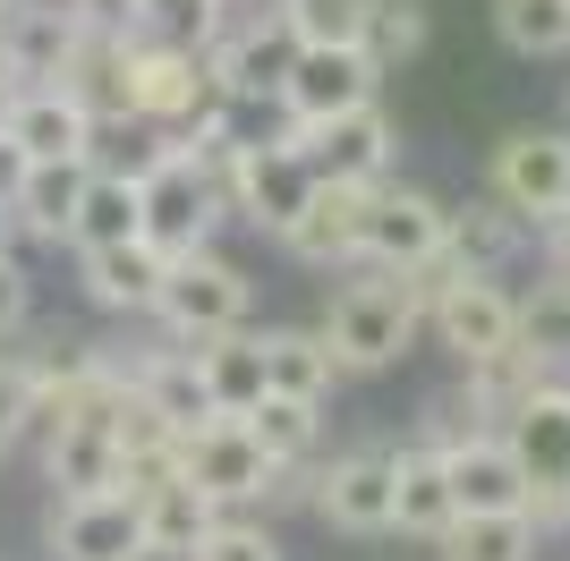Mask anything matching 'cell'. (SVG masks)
Masks as SVG:
<instances>
[{
	"mask_svg": "<svg viewBox=\"0 0 570 561\" xmlns=\"http://www.w3.org/2000/svg\"><path fill=\"white\" fill-rule=\"evenodd\" d=\"M315 332L341 357V374H392L426 332V289L417 273H392V264H341V289Z\"/></svg>",
	"mask_w": 570,
	"mask_h": 561,
	"instance_id": "obj_1",
	"label": "cell"
},
{
	"mask_svg": "<svg viewBox=\"0 0 570 561\" xmlns=\"http://www.w3.org/2000/svg\"><path fill=\"white\" fill-rule=\"evenodd\" d=\"M511 460L528 476V519H537V537H562L570 528V383H537V392L494 425Z\"/></svg>",
	"mask_w": 570,
	"mask_h": 561,
	"instance_id": "obj_2",
	"label": "cell"
},
{
	"mask_svg": "<svg viewBox=\"0 0 570 561\" xmlns=\"http://www.w3.org/2000/svg\"><path fill=\"white\" fill-rule=\"evenodd\" d=\"M222 222H230V213H222V187H214V170H205V154L163 145V154L137 170V238H154L163 256L214 247Z\"/></svg>",
	"mask_w": 570,
	"mask_h": 561,
	"instance_id": "obj_3",
	"label": "cell"
},
{
	"mask_svg": "<svg viewBox=\"0 0 570 561\" xmlns=\"http://www.w3.org/2000/svg\"><path fill=\"white\" fill-rule=\"evenodd\" d=\"M256 306V280L238 273L214 247H188V256L163 264V289H154V324L170 341H214V332H238Z\"/></svg>",
	"mask_w": 570,
	"mask_h": 561,
	"instance_id": "obj_4",
	"label": "cell"
},
{
	"mask_svg": "<svg viewBox=\"0 0 570 561\" xmlns=\"http://www.w3.org/2000/svg\"><path fill=\"white\" fill-rule=\"evenodd\" d=\"M273 137H282L315 179H357V187L392 179V154H401V128L383 119V102H357V111H333V119H282Z\"/></svg>",
	"mask_w": 570,
	"mask_h": 561,
	"instance_id": "obj_5",
	"label": "cell"
},
{
	"mask_svg": "<svg viewBox=\"0 0 570 561\" xmlns=\"http://www.w3.org/2000/svg\"><path fill=\"white\" fill-rule=\"evenodd\" d=\"M179 476L196 493H214L222 511H247V502H273L282 468L264 460V443L247 434V417H205L196 434H179Z\"/></svg>",
	"mask_w": 570,
	"mask_h": 561,
	"instance_id": "obj_6",
	"label": "cell"
},
{
	"mask_svg": "<svg viewBox=\"0 0 570 561\" xmlns=\"http://www.w3.org/2000/svg\"><path fill=\"white\" fill-rule=\"evenodd\" d=\"M485 187L520 213L528 230L553 222V213H570V128H511V137L494 145Z\"/></svg>",
	"mask_w": 570,
	"mask_h": 561,
	"instance_id": "obj_7",
	"label": "cell"
},
{
	"mask_svg": "<svg viewBox=\"0 0 570 561\" xmlns=\"http://www.w3.org/2000/svg\"><path fill=\"white\" fill-rule=\"evenodd\" d=\"M426 332L460 366L511 350V289H502V273H434L426 280Z\"/></svg>",
	"mask_w": 570,
	"mask_h": 561,
	"instance_id": "obj_8",
	"label": "cell"
},
{
	"mask_svg": "<svg viewBox=\"0 0 570 561\" xmlns=\"http://www.w3.org/2000/svg\"><path fill=\"white\" fill-rule=\"evenodd\" d=\"M43 544H51V561H145L137 493L128 485H111V493H51Z\"/></svg>",
	"mask_w": 570,
	"mask_h": 561,
	"instance_id": "obj_9",
	"label": "cell"
},
{
	"mask_svg": "<svg viewBox=\"0 0 570 561\" xmlns=\"http://www.w3.org/2000/svg\"><path fill=\"white\" fill-rule=\"evenodd\" d=\"M443 256V205L409 179L366 187V230H357V264H392V273H426Z\"/></svg>",
	"mask_w": 570,
	"mask_h": 561,
	"instance_id": "obj_10",
	"label": "cell"
},
{
	"mask_svg": "<svg viewBox=\"0 0 570 561\" xmlns=\"http://www.w3.org/2000/svg\"><path fill=\"white\" fill-rule=\"evenodd\" d=\"M289 51H298V35H289L273 9H256V0H247V18H230L214 43H205V69H214V86L247 111V102H273V94H282Z\"/></svg>",
	"mask_w": 570,
	"mask_h": 561,
	"instance_id": "obj_11",
	"label": "cell"
},
{
	"mask_svg": "<svg viewBox=\"0 0 570 561\" xmlns=\"http://www.w3.org/2000/svg\"><path fill=\"white\" fill-rule=\"evenodd\" d=\"M375 86H383V69L357 43H298L273 102H282V119H333V111L375 102Z\"/></svg>",
	"mask_w": 570,
	"mask_h": 561,
	"instance_id": "obj_12",
	"label": "cell"
},
{
	"mask_svg": "<svg viewBox=\"0 0 570 561\" xmlns=\"http://www.w3.org/2000/svg\"><path fill=\"white\" fill-rule=\"evenodd\" d=\"M307 502L333 537H392V451H341L307 476Z\"/></svg>",
	"mask_w": 570,
	"mask_h": 561,
	"instance_id": "obj_13",
	"label": "cell"
},
{
	"mask_svg": "<svg viewBox=\"0 0 570 561\" xmlns=\"http://www.w3.org/2000/svg\"><path fill=\"white\" fill-rule=\"evenodd\" d=\"M77 9L69 0H9L0 9V69L18 77V86H60L77 60Z\"/></svg>",
	"mask_w": 570,
	"mask_h": 561,
	"instance_id": "obj_14",
	"label": "cell"
},
{
	"mask_svg": "<svg viewBox=\"0 0 570 561\" xmlns=\"http://www.w3.org/2000/svg\"><path fill=\"white\" fill-rule=\"evenodd\" d=\"M528 238H537V230H528L520 213L502 205L494 187H485V196H469V205H460V213L443 205V256H434L426 273H417V289H426L434 273H502V264L520 256Z\"/></svg>",
	"mask_w": 570,
	"mask_h": 561,
	"instance_id": "obj_15",
	"label": "cell"
},
{
	"mask_svg": "<svg viewBox=\"0 0 570 561\" xmlns=\"http://www.w3.org/2000/svg\"><path fill=\"white\" fill-rule=\"evenodd\" d=\"M357 230H366V187L357 179H315L307 205L289 213L282 247L307 264V273H341V264H357Z\"/></svg>",
	"mask_w": 570,
	"mask_h": 561,
	"instance_id": "obj_16",
	"label": "cell"
},
{
	"mask_svg": "<svg viewBox=\"0 0 570 561\" xmlns=\"http://www.w3.org/2000/svg\"><path fill=\"white\" fill-rule=\"evenodd\" d=\"M434 451H443V476H452L460 511H528V476L494 425H460L452 443H434Z\"/></svg>",
	"mask_w": 570,
	"mask_h": 561,
	"instance_id": "obj_17",
	"label": "cell"
},
{
	"mask_svg": "<svg viewBox=\"0 0 570 561\" xmlns=\"http://www.w3.org/2000/svg\"><path fill=\"white\" fill-rule=\"evenodd\" d=\"M163 247L154 238H111V247H86L77 256V289L95 315H154V289H163Z\"/></svg>",
	"mask_w": 570,
	"mask_h": 561,
	"instance_id": "obj_18",
	"label": "cell"
},
{
	"mask_svg": "<svg viewBox=\"0 0 570 561\" xmlns=\"http://www.w3.org/2000/svg\"><path fill=\"white\" fill-rule=\"evenodd\" d=\"M86 154H60V163H26L18 187H9V222L18 238L35 247H69V222H77V196H86Z\"/></svg>",
	"mask_w": 570,
	"mask_h": 561,
	"instance_id": "obj_19",
	"label": "cell"
},
{
	"mask_svg": "<svg viewBox=\"0 0 570 561\" xmlns=\"http://www.w3.org/2000/svg\"><path fill=\"white\" fill-rule=\"evenodd\" d=\"M9 137H18L26 163H60V154H86V163H95V111H86L69 86H18Z\"/></svg>",
	"mask_w": 570,
	"mask_h": 561,
	"instance_id": "obj_20",
	"label": "cell"
},
{
	"mask_svg": "<svg viewBox=\"0 0 570 561\" xmlns=\"http://www.w3.org/2000/svg\"><path fill=\"white\" fill-rule=\"evenodd\" d=\"M137 35H77V60L60 86L95 111V128H137V69H128Z\"/></svg>",
	"mask_w": 570,
	"mask_h": 561,
	"instance_id": "obj_21",
	"label": "cell"
},
{
	"mask_svg": "<svg viewBox=\"0 0 570 561\" xmlns=\"http://www.w3.org/2000/svg\"><path fill=\"white\" fill-rule=\"evenodd\" d=\"M452 519H460V502H452V476H443V451L434 443L392 451V537L434 544Z\"/></svg>",
	"mask_w": 570,
	"mask_h": 561,
	"instance_id": "obj_22",
	"label": "cell"
},
{
	"mask_svg": "<svg viewBox=\"0 0 570 561\" xmlns=\"http://www.w3.org/2000/svg\"><path fill=\"white\" fill-rule=\"evenodd\" d=\"M137 519H145V561H188L196 537L222 519V502H214V493H196L188 476L170 468L163 485H145V493H137Z\"/></svg>",
	"mask_w": 570,
	"mask_h": 561,
	"instance_id": "obj_23",
	"label": "cell"
},
{
	"mask_svg": "<svg viewBox=\"0 0 570 561\" xmlns=\"http://www.w3.org/2000/svg\"><path fill=\"white\" fill-rule=\"evenodd\" d=\"M43 485L51 493H111L119 485V434L86 417H60L43 434Z\"/></svg>",
	"mask_w": 570,
	"mask_h": 561,
	"instance_id": "obj_24",
	"label": "cell"
},
{
	"mask_svg": "<svg viewBox=\"0 0 570 561\" xmlns=\"http://www.w3.org/2000/svg\"><path fill=\"white\" fill-rule=\"evenodd\" d=\"M511 341H520L537 366H553V374L570 366V264L562 256H546V273L511 298Z\"/></svg>",
	"mask_w": 570,
	"mask_h": 561,
	"instance_id": "obj_25",
	"label": "cell"
},
{
	"mask_svg": "<svg viewBox=\"0 0 570 561\" xmlns=\"http://www.w3.org/2000/svg\"><path fill=\"white\" fill-rule=\"evenodd\" d=\"M256 341H264V392L333 400V383H350V374H341V357L324 350V332H315V324H282V332H256Z\"/></svg>",
	"mask_w": 570,
	"mask_h": 561,
	"instance_id": "obj_26",
	"label": "cell"
},
{
	"mask_svg": "<svg viewBox=\"0 0 570 561\" xmlns=\"http://www.w3.org/2000/svg\"><path fill=\"white\" fill-rule=\"evenodd\" d=\"M196 350V374H205V392H214L222 417H247L264 400V341L247 324L238 332H214V341H188Z\"/></svg>",
	"mask_w": 570,
	"mask_h": 561,
	"instance_id": "obj_27",
	"label": "cell"
},
{
	"mask_svg": "<svg viewBox=\"0 0 570 561\" xmlns=\"http://www.w3.org/2000/svg\"><path fill=\"white\" fill-rule=\"evenodd\" d=\"M128 374H137V392L154 400V409H163V417L179 425V434H196L205 417H222V409H214V392H205V374H196V350H188V341H170V350L137 357Z\"/></svg>",
	"mask_w": 570,
	"mask_h": 561,
	"instance_id": "obj_28",
	"label": "cell"
},
{
	"mask_svg": "<svg viewBox=\"0 0 570 561\" xmlns=\"http://www.w3.org/2000/svg\"><path fill=\"white\" fill-rule=\"evenodd\" d=\"M537 519L528 511H460L443 537H434V561H537Z\"/></svg>",
	"mask_w": 570,
	"mask_h": 561,
	"instance_id": "obj_29",
	"label": "cell"
},
{
	"mask_svg": "<svg viewBox=\"0 0 570 561\" xmlns=\"http://www.w3.org/2000/svg\"><path fill=\"white\" fill-rule=\"evenodd\" d=\"M247 434L264 443L273 468H315V443H324V400H289V392H264L247 409Z\"/></svg>",
	"mask_w": 570,
	"mask_h": 561,
	"instance_id": "obj_30",
	"label": "cell"
},
{
	"mask_svg": "<svg viewBox=\"0 0 570 561\" xmlns=\"http://www.w3.org/2000/svg\"><path fill=\"white\" fill-rule=\"evenodd\" d=\"M111 238H137V179L128 170H86V196H77V222H69V247H111Z\"/></svg>",
	"mask_w": 570,
	"mask_h": 561,
	"instance_id": "obj_31",
	"label": "cell"
},
{
	"mask_svg": "<svg viewBox=\"0 0 570 561\" xmlns=\"http://www.w3.org/2000/svg\"><path fill=\"white\" fill-rule=\"evenodd\" d=\"M426 35H434V9H426V0H366L357 51H366V60L392 77V69H409V60L426 51Z\"/></svg>",
	"mask_w": 570,
	"mask_h": 561,
	"instance_id": "obj_32",
	"label": "cell"
},
{
	"mask_svg": "<svg viewBox=\"0 0 570 561\" xmlns=\"http://www.w3.org/2000/svg\"><path fill=\"white\" fill-rule=\"evenodd\" d=\"M494 35L520 60H570V0H494Z\"/></svg>",
	"mask_w": 570,
	"mask_h": 561,
	"instance_id": "obj_33",
	"label": "cell"
},
{
	"mask_svg": "<svg viewBox=\"0 0 570 561\" xmlns=\"http://www.w3.org/2000/svg\"><path fill=\"white\" fill-rule=\"evenodd\" d=\"M264 9L298 43H357V26H366V0H264Z\"/></svg>",
	"mask_w": 570,
	"mask_h": 561,
	"instance_id": "obj_34",
	"label": "cell"
},
{
	"mask_svg": "<svg viewBox=\"0 0 570 561\" xmlns=\"http://www.w3.org/2000/svg\"><path fill=\"white\" fill-rule=\"evenodd\" d=\"M238 0H145V35H170V43H214L222 26H230Z\"/></svg>",
	"mask_w": 570,
	"mask_h": 561,
	"instance_id": "obj_35",
	"label": "cell"
},
{
	"mask_svg": "<svg viewBox=\"0 0 570 561\" xmlns=\"http://www.w3.org/2000/svg\"><path fill=\"white\" fill-rule=\"evenodd\" d=\"M188 561H282V544H273V528L264 519H247V511H222L205 537H196V553Z\"/></svg>",
	"mask_w": 570,
	"mask_h": 561,
	"instance_id": "obj_36",
	"label": "cell"
},
{
	"mask_svg": "<svg viewBox=\"0 0 570 561\" xmlns=\"http://www.w3.org/2000/svg\"><path fill=\"white\" fill-rule=\"evenodd\" d=\"M26 417H35V366L26 350H0V451L26 434Z\"/></svg>",
	"mask_w": 570,
	"mask_h": 561,
	"instance_id": "obj_37",
	"label": "cell"
},
{
	"mask_svg": "<svg viewBox=\"0 0 570 561\" xmlns=\"http://www.w3.org/2000/svg\"><path fill=\"white\" fill-rule=\"evenodd\" d=\"M26 324H35V273L18 247H0V341H18Z\"/></svg>",
	"mask_w": 570,
	"mask_h": 561,
	"instance_id": "obj_38",
	"label": "cell"
},
{
	"mask_svg": "<svg viewBox=\"0 0 570 561\" xmlns=\"http://www.w3.org/2000/svg\"><path fill=\"white\" fill-rule=\"evenodd\" d=\"M86 35H145V0H69Z\"/></svg>",
	"mask_w": 570,
	"mask_h": 561,
	"instance_id": "obj_39",
	"label": "cell"
},
{
	"mask_svg": "<svg viewBox=\"0 0 570 561\" xmlns=\"http://www.w3.org/2000/svg\"><path fill=\"white\" fill-rule=\"evenodd\" d=\"M18 170H26V154H18V137L0 128V205H9V187H18Z\"/></svg>",
	"mask_w": 570,
	"mask_h": 561,
	"instance_id": "obj_40",
	"label": "cell"
},
{
	"mask_svg": "<svg viewBox=\"0 0 570 561\" xmlns=\"http://www.w3.org/2000/svg\"><path fill=\"white\" fill-rule=\"evenodd\" d=\"M9 102H18V77L0 69V128H9Z\"/></svg>",
	"mask_w": 570,
	"mask_h": 561,
	"instance_id": "obj_41",
	"label": "cell"
},
{
	"mask_svg": "<svg viewBox=\"0 0 570 561\" xmlns=\"http://www.w3.org/2000/svg\"><path fill=\"white\" fill-rule=\"evenodd\" d=\"M0 247H18V222H9V205H0Z\"/></svg>",
	"mask_w": 570,
	"mask_h": 561,
	"instance_id": "obj_42",
	"label": "cell"
},
{
	"mask_svg": "<svg viewBox=\"0 0 570 561\" xmlns=\"http://www.w3.org/2000/svg\"><path fill=\"white\" fill-rule=\"evenodd\" d=\"M0 9H9V0H0Z\"/></svg>",
	"mask_w": 570,
	"mask_h": 561,
	"instance_id": "obj_43",
	"label": "cell"
},
{
	"mask_svg": "<svg viewBox=\"0 0 570 561\" xmlns=\"http://www.w3.org/2000/svg\"><path fill=\"white\" fill-rule=\"evenodd\" d=\"M562 264H570V256H562Z\"/></svg>",
	"mask_w": 570,
	"mask_h": 561,
	"instance_id": "obj_44",
	"label": "cell"
}]
</instances>
